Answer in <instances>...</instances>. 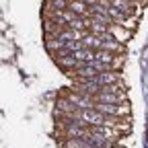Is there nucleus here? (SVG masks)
<instances>
[{
  "mask_svg": "<svg viewBox=\"0 0 148 148\" xmlns=\"http://www.w3.org/2000/svg\"><path fill=\"white\" fill-rule=\"evenodd\" d=\"M95 103H130L127 101V88L123 90H105L101 88L97 95H92Z\"/></svg>",
  "mask_w": 148,
  "mask_h": 148,
  "instance_id": "nucleus-1",
  "label": "nucleus"
}]
</instances>
